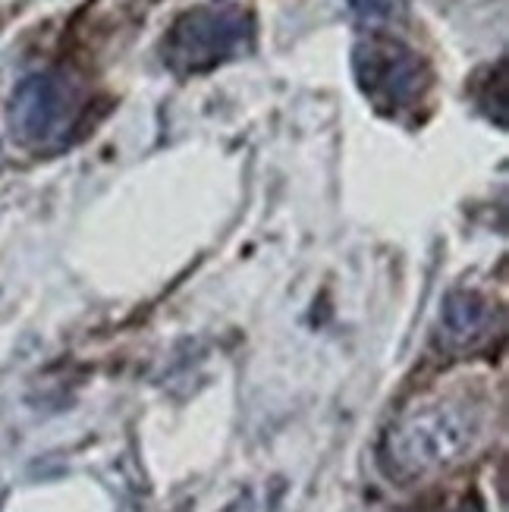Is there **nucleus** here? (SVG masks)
<instances>
[{
	"label": "nucleus",
	"instance_id": "nucleus-4",
	"mask_svg": "<svg viewBox=\"0 0 509 512\" xmlns=\"http://www.w3.org/2000/svg\"><path fill=\"white\" fill-rule=\"evenodd\" d=\"M82 110L79 85L63 73L26 76L10 98V129L16 142L29 148H48L63 142Z\"/></svg>",
	"mask_w": 509,
	"mask_h": 512
},
{
	"label": "nucleus",
	"instance_id": "nucleus-3",
	"mask_svg": "<svg viewBox=\"0 0 509 512\" xmlns=\"http://www.w3.org/2000/svg\"><path fill=\"white\" fill-rule=\"evenodd\" d=\"M255 16L246 7H195L164 38V63L176 76H202L252 48Z\"/></svg>",
	"mask_w": 509,
	"mask_h": 512
},
{
	"label": "nucleus",
	"instance_id": "nucleus-5",
	"mask_svg": "<svg viewBox=\"0 0 509 512\" xmlns=\"http://www.w3.org/2000/svg\"><path fill=\"white\" fill-rule=\"evenodd\" d=\"M497 327V305L475 293V289H453L444 299V311H440V337L450 349L472 352L484 346L494 337Z\"/></svg>",
	"mask_w": 509,
	"mask_h": 512
},
{
	"label": "nucleus",
	"instance_id": "nucleus-7",
	"mask_svg": "<svg viewBox=\"0 0 509 512\" xmlns=\"http://www.w3.org/2000/svg\"><path fill=\"white\" fill-rule=\"evenodd\" d=\"M444 512H484V509H481V503H478V500H472V503H469V497H462L453 509H444Z\"/></svg>",
	"mask_w": 509,
	"mask_h": 512
},
{
	"label": "nucleus",
	"instance_id": "nucleus-1",
	"mask_svg": "<svg viewBox=\"0 0 509 512\" xmlns=\"http://www.w3.org/2000/svg\"><path fill=\"white\" fill-rule=\"evenodd\" d=\"M481 434V415L466 399H440L400 415L381 443L387 472L400 481L450 469L472 450Z\"/></svg>",
	"mask_w": 509,
	"mask_h": 512
},
{
	"label": "nucleus",
	"instance_id": "nucleus-6",
	"mask_svg": "<svg viewBox=\"0 0 509 512\" xmlns=\"http://www.w3.org/2000/svg\"><path fill=\"white\" fill-rule=\"evenodd\" d=\"M362 22H400L409 13V0H349Z\"/></svg>",
	"mask_w": 509,
	"mask_h": 512
},
{
	"label": "nucleus",
	"instance_id": "nucleus-2",
	"mask_svg": "<svg viewBox=\"0 0 509 512\" xmlns=\"http://www.w3.org/2000/svg\"><path fill=\"white\" fill-rule=\"evenodd\" d=\"M352 73H356L359 92L368 98V104L393 120L422 107L434 82V73L422 54L409 48L406 41L381 32L362 38L352 48Z\"/></svg>",
	"mask_w": 509,
	"mask_h": 512
}]
</instances>
